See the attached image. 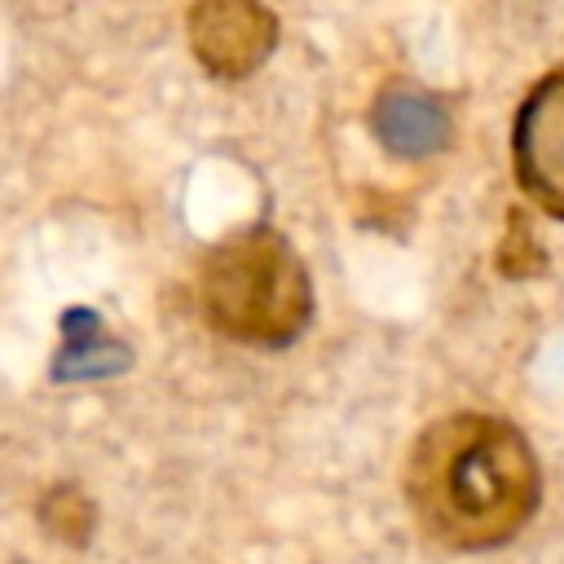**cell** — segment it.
<instances>
[{
  "label": "cell",
  "mask_w": 564,
  "mask_h": 564,
  "mask_svg": "<svg viewBox=\"0 0 564 564\" xmlns=\"http://www.w3.org/2000/svg\"><path fill=\"white\" fill-rule=\"evenodd\" d=\"M511 163L529 203L564 220V70L529 88L511 128Z\"/></svg>",
  "instance_id": "cell-3"
},
{
  "label": "cell",
  "mask_w": 564,
  "mask_h": 564,
  "mask_svg": "<svg viewBox=\"0 0 564 564\" xmlns=\"http://www.w3.org/2000/svg\"><path fill=\"white\" fill-rule=\"evenodd\" d=\"M542 264H546V256H542V247L533 242V229L524 225L520 212H511V216H507V234H502V251H498V269H502L507 278H529V273H538Z\"/></svg>",
  "instance_id": "cell-8"
},
{
  "label": "cell",
  "mask_w": 564,
  "mask_h": 564,
  "mask_svg": "<svg viewBox=\"0 0 564 564\" xmlns=\"http://www.w3.org/2000/svg\"><path fill=\"white\" fill-rule=\"evenodd\" d=\"M542 494L538 458L520 427L494 414H449L432 423L405 463V502L419 529L449 551L511 542Z\"/></svg>",
  "instance_id": "cell-1"
},
{
  "label": "cell",
  "mask_w": 564,
  "mask_h": 564,
  "mask_svg": "<svg viewBox=\"0 0 564 564\" xmlns=\"http://www.w3.org/2000/svg\"><path fill=\"white\" fill-rule=\"evenodd\" d=\"M198 308L220 335L256 348H278L304 330L313 291L291 242L278 229L256 225L203 256Z\"/></svg>",
  "instance_id": "cell-2"
},
{
  "label": "cell",
  "mask_w": 564,
  "mask_h": 564,
  "mask_svg": "<svg viewBox=\"0 0 564 564\" xmlns=\"http://www.w3.org/2000/svg\"><path fill=\"white\" fill-rule=\"evenodd\" d=\"M40 520L44 529L66 542V546H84L88 533H93V502L75 489V485H53L44 498H40Z\"/></svg>",
  "instance_id": "cell-7"
},
{
  "label": "cell",
  "mask_w": 564,
  "mask_h": 564,
  "mask_svg": "<svg viewBox=\"0 0 564 564\" xmlns=\"http://www.w3.org/2000/svg\"><path fill=\"white\" fill-rule=\"evenodd\" d=\"M370 128H375L379 145L397 159H423V154H436L449 141L445 106L419 84L379 88V97L370 106Z\"/></svg>",
  "instance_id": "cell-5"
},
{
  "label": "cell",
  "mask_w": 564,
  "mask_h": 564,
  "mask_svg": "<svg viewBox=\"0 0 564 564\" xmlns=\"http://www.w3.org/2000/svg\"><path fill=\"white\" fill-rule=\"evenodd\" d=\"M278 44V18L260 0H198L189 9V48L216 79H247Z\"/></svg>",
  "instance_id": "cell-4"
},
{
  "label": "cell",
  "mask_w": 564,
  "mask_h": 564,
  "mask_svg": "<svg viewBox=\"0 0 564 564\" xmlns=\"http://www.w3.org/2000/svg\"><path fill=\"white\" fill-rule=\"evenodd\" d=\"M128 370V348L93 308L62 313V348L53 357V379H110Z\"/></svg>",
  "instance_id": "cell-6"
}]
</instances>
